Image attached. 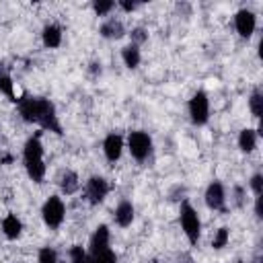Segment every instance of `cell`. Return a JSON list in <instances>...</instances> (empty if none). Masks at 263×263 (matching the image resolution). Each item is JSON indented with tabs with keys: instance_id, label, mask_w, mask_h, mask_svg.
<instances>
[{
	"instance_id": "6da1fadb",
	"label": "cell",
	"mask_w": 263,
	"mask_h": 263,
	"mask_svg": "<svg viewBox=\"0 0 263 263\" xmlns=\"http://www.w3.org/2000/svg\"><path fill=\"white\" fill-rule=\"evenodd\" d=\"M23 162L29 179L33 183H41L45 177V162H43V144H41V132L31 136L25 142L23 148Z\"/></svg>"
},
{
	"instance_id": "7a4b0ae2",
	"label": "cell",
	"mask_w": 263,
	"mask_h": 263,
	"mask_svg": "<svg viewBox=\"0 0 263 263\" xmlns=\"http://www.w3.org/2000/svg\"><path fill=\"white\" fill-rule=\"evenodd\" d=\"M179 222H181V228L185 232V236L189 238L191 245H197L199 240V234H201V222H199V216L195 212V208L183 199L181 201V208H179Z\"/></svg>"
},
{
	"instance_id": "3957f363",
	"label": "cell",
	"mask_w": 263,
	"mask_h": 263,
	"mask_svg": "<svg viewBox=\"0 0 263 263\" xmlns=\"http://www.w3.org/2000/svg\"><path fill=\"white\" fill-rule=\"evenodd\" d=\"M35 123L41 125V129H49L58 136H62V123L58 119V113H55V105L45 99V97H39L37 101V115H35Z\"/></svg>"
},
{
	"instance_id": "277c9868",
	"label": "cell",
	"mask_w": 263,
	"mask_h": 263,
	"mask_svg": "<svg viewBox=\"0 0 263 263\" xmlns=\"http://www.w3.org/2000/svg\"><path fill=\"white\" fill-rule=\"evenodd\" d=\"M64 216H66V205H64L62 197L49 195V197L45 199L43 208H41V218H43L45 226H49V228H53V230L60 228L62 222H64Z\"/></svg>"
},
{
	"instance_id": "5b68a950",
	"label": "cell",
	"mask_w": 263,
	"mask_h": 263,
	"mask_svg": "<svg viewBox=\"0 0 263 263\" xmlns=\"http://www.w3.org/2000/svg\"><path fill=\"white\" fill-rule=\"evenodd\" d=\"M127 148H129V154L138 162H144L152 154V138L148 136V132H142V129L129 132V136H127Z\"/></svg>"
},
{
	"instance_id": "8992f818",
	"label": "cell",
	"mask_w": 263,
	"mask_h": 263,
	"mask_svg": "<svg viewBox=\"0 0 263 263\" xmlns=\"http://www.w3.org/2000/svg\"><path fill=\"white\" fill-rule=\"evenodd\" d=\"M189 117L195 125H203L210 119V99L203 90H197L191 99H189Z\"/></svg>"
},
{
	"instance_id": "52a82bcc",
	"label": "cell",
	"mask_w": 263,
	"mask_h": 263,
	"mask_svg": "<svg viewBox=\"0 0 263 263\" xmlns=\"http://www.w3.org/2000/svg\"><path fill=\"white\" fill-rule=\"evenodd\" d=\"M84 193H86L88 203H92V205L101 203V201L107 197V193H109V183H107V179H105V177H99V175L90 177V179L86 181V185H84Z\"/></svg>"
},
{
	"instance_id": "ba28073f",
	"label": "cell",
	"mask_w": 263,
	"mask_h": 263,
	"mask_svg": "<svg viewBox=\"0 0 263 263\" xmlns=\"http://www.w3.org/2000/svg\"><path fill=\"white\" fill-rule=\"evenodd\" d=\"M234 27H236V33L245 39H249L253 33H255V27H257V18H255V12L249 10V8H240L236 14H234Z\"/></svg>"
},
{
	"instance_id": "9c48e42d",
	"label": "cell",
	"mask_w": 263,
	"mask_h": 263,
	"mask_svg": "<svg viewBox=\"0 0 263 263\" xmlns=\"http://www.w3.org/2000/svg\"><path fill=\"white\" fill-rule=\"evenodd\" d=\"M205 205L210 210H224L226 205V191L220 181H212L205 189Z\"/></svg>"
},
{
	"instance_id": "30bf717a",
	"label": "cell",
	"mask_w": 263,
	"mask_h": 263,
	"mask_svg": "<svg viewBox=\"0 0 263 263\" xmlns=\"http://www.w3.org/2000/svg\"><path fill=\"white\" fill-rule=\"evenodd\" d=\"M103 152H105V158L109 162H117L121 158V152H123V138H121V134L111 132L105 138V142H103Z\"/></svg>"
},
{
	"instance_id": "8fae6325",
	"label": "cell",
	"mask_w": 263,
	"mask_h": 263,
	"mask_svg": "<svg viewBox=\"0 0 263 263\" xmlns=\"http://www.w3.org/2000/svg\"><path fill=\"white\" fill-rule=\"evenodd\" d=\"M105 249H109V228H107L105 224H101V226L95 228V232H92V236H90L88 255L92 257V255H97V253H101V251H105Z\"/></svg>"
},
{
	"instance_id": "7c38bea8",
	"label": "cell",
	"mask_w": 263,
	"mask_h": 263,
	"mask_svg": "<svg viewBox=\"0 0 263 263\" xmlns=\"http://www.w3.org/2000/svg\"><path fill=\"white\" fill-rule=\"evenodd\" d=\"M99 33H101V37H105V39H119V37L125 35V27H123V23H121L119 18H107V21L101 25Z\"/></svg>"
},
{
	"instance_id": "4fadbf2b",
	"label": "cell",
	"mask_w": 263,
	"mask_h": 263,
	"mask_svg": "<svg viewBox=\"0 0 263 263\" xmlns=\"http://www.w3.org/2000/svg\"><path fill=\"white\" fill-rule=\"evenodd\" d=\"M58 185H60V189H62L66 195H72V193L78 191V187H80V179H78V175H76L74 171H68V168H66V171L60 173Z\"/></svg>"
},
{
	"instance_id": "5bb4252c",
	"label": "cell",
	"mask_w": 263,
	"mask_h": 263,
	"mask_svg": "<svg viewBox=\"0 0 263 263\" xmlns=\"http://www.w3.org/2000/svg\"><path fill=\"white\" fill-rule=\"evenodd\" d=\"M115 222L121 228H127L134 222V205H132V201L123 199V201L117 203V208H115Z\"/></svg>"
},
{
	"instance_id": "9a60e30c",
	"label": "cell",
	"mask_w": 263,
	"mask_h": 263,
	"mask_svg": "<svg viewBox=\"0 0 263 263\" xmlns=\"http://www.w3.org/2000/svg\"><path fill=\"white\" fill-rule=\"evenodd\" d=\"M41 39H43V45L53 49V47H60L62 43V29L58 25H45L43 27V33H41Z\"/></svg>"
},
{
	"instance_id": "2e32d148",
	"label": "cell",
	"mask_w": 263,
	"mask_h": 263,
	"mask_svg": "<svg viewBox=\"0 0 263 263\" xmlns=\"http://www.w3.org/2000/svg\"><path fill=\"white\" fill-rule=\"evenodd\" d=\"M2 232H4L6 238L14 240V238H18L21 232H23V222H21L14 214H8V216L2 220Z\"/></svg>"
},
{
	"instance_id": "e0dca14e",
	"label": "cell",
	"mask_w": 263,
	"mask_h": 263,
	"mask_svg": "<svg viewBox=\"0 0 263 263\" xmlns=\"http://www.w3.org/2000/svg\"><path fill=\"white\" fill-rule=\"evenodd\" d=\"M257 138H259L257 129H251V127L240 129V134H238V148L242 152H247V154L253 152L257 148Z\"/></svg>"
},
{
	"instance_id": "ac0fdd59",
	"label": "cell",
	"mask_w": 263,
	"mask_h": 263,
	"mask_svg": "<svg viewBox=\"0 0 263 263\" xmlns=\"http://www.w3.org/2000/svg\"><path fill=\"white\" fill-rule=\"evenodd\" d=\"M121 60H123V64L129 68V70H134V68H138L140 66V60H142V55H140V49L136 47V45H125L123 49H121Z\"/></svg>"
},
{
	"instance_id": "d6986e66",
	"label": "cell",
	"mask_w": 263,
	"mask_h": 263,
	"mask_svg": "<svg viewBox=\"0 0 263 263\" xmlns=\"http://www.w3.org/2000/svg\"><path fill=\"white\" fill-rule=\"evenodd\" d=\"M249 107H251L253 117H257V119H259V117L263 115V92H261V88H255V90L251 92Z\"/></svg>"
},
{
	"instance_id": "ffe728a7",
	"label": "cell",
	"mask_w": 263,
	"mask_h": 263,
	"mask_svg": "<svg viewBox=\"0 0 263 263\" xmlns=\"http://www.w3.org/2000/svg\"><path fill=\"white\" fill-rule=\"evenodd\" d=\"M0 92L2 95H6L10 101H14L16 103V95H14V82H12V78L0 68Z\"/></svg>"
},
{
	"instance_id": "44dd1931",
	"label": "cell",
	"mask_w": 263,
	"mask_h": 263,
	"mask_svg": "<svg viewBox=\"0 0 263 263\" xmlns=\"http://www.w3.org/2000/svg\"><path fill=\"white\" fill-rule=\"evenodd\" d=\"M228 238H230V230H228L226 226H222V228L216 230V234H214V238H212V247H214V249H222V247H226Z\"/></svg>"
},
{
	"instance_id": "7402d4cb",
	"label": "cell",
	"mask_w": 263,
	"mask_h": 263,
	"mask_svg": "<svg viewBox=\"0 0 263 263\" xmlns=\"http://www.w3.org/2000/svg\"><path fill=\"white\" fill-rule=\"evenodd\" d=\"M70 261L72 263H90V255L80 247V245H74L70 249Z\"/></svg>"
},
{
	"instance_id": "603a6c76",
	"label": "cell",
	"mask_w": 263,
	"mask_h": 263,
	"mask_svg": "<svg viewBox=\"0 0 263 263\" xmlns=\"http://www.w3.org/2000/svg\"><path fill=\"white\" fill-rule=\"evenodd\" d=\"M90 263H117V255H115V253L111 251V247H109V249H105V251L92 255V257H90Z\"/></svg>"
},
{
	"instance_id": "cb8c5ba5",
	"label": "cell",
	"mask_w": 263,
	"mask_h": 263,
	"mask_svg": "<svg viewBox=\"0 0 263 263\" xmlns=\"http://www.w3.org/2000/svg\"><path fill=\"white\" fill-rule=\"evenodd\" d=\"M37 259H39V263H58V253L51 247H41Z\"/></svg>"
},
{
	"instance_id": "d4e9b609",
	"label": "cell",
	"mask_w": 263,
	"mask_h": 263,
	"mask_svg": "<svg viewBox=\"0 0 263 263\" xmlns=\"http://www.w3.org/2000/svg\"><path fill=\"white\" fill-rule=\"evenodd\" d=\"M115 8V2H111V0H103V2H92V10L99 14V16H105V14H109L111 10Z\"/></svg>"
},
{
	"instance_id": "484cf974",
	"label": "cell",
	"mask_w": 263,
	"mask_h": 263,
	"mask_svg": "<svg viewBox=\"0 0 263 263\" xmlns=\"http://www.w3.org/2000/svg\"><path fill=\"white\" fill-rule=\"evenodd\" d=\"M129 37H132V45H142L144 41H148V33H146V29H142V27H136V29H132V33H129Z\"/></svg>"
},
{
	"instance_id": "4316f807",
	"label": "cell",
	"mask_w": 263,
	"mask_h": 263,
	"mask_svg": "<svg viewBox=\"0 0 263 263\" xmlns=\"http://www.w3.org/2000/svg\"><path fill=\"white\" fill-rule=\"evenodd\" d=\"M251 189H253L255 197L261 195V191H263V177H261V173H255V175L251 177Z\"/></svg>"
},
{
	"instance_id": "83f0119b",
	"label": "cell",
	"mask_w": 263,
	"mask_h": 263,
	"mask_svg": "<svg viewBox=\"0 0 263 263\" xmlns=\"http://www.w3.org/2000/svg\"><path fill=\"white\" fill-rule=\"evenodd\" d=\"M117 6H119V8H123L125 12H132V10H136V8H138V2H129V0H119V2H117Z\"/></svg>"
},
{
	"instance_id": "f1b7e54d",
	"label": "cell",
	"mask_w": 263,
	"mask_h": 263,
	"mask_svg": "<svg viewBox=\"0 0 263 263\" xmlns=\"http://www.w3.org/2000/svg\"><path fill=\"white\" fill-rule=\"evenodd\" d=\"M234 195H236V197H234L236 205H238V208H242V203H245V197H242V187H238V185H236V187H234Z\"/></svg>"
},
{
	"instance_id": "f546056e",
	"label": "cell",
	"mask_w": 263,
	"mask_h": 263,
	"mask_svg": "<svg viewBox=\"0 0 263 263\" xmlns=\"http://www.w3.org/2000/svg\"><path fill=\"white\" fill-rule=\"evenodd\" d=\"M177 263H193V257H191L189 253H181V255L177 257Z\"/></svg>"
},
{
	"instance_id": "4dcf8cb0",
	"label": "cell",
	"mask_w": 263,
	"mask_h": 263,
	"mask_svg": "<svg viewBox=\"0 0 263 263\" xmlns=\"http://www.w3.org/2000/svg\"><path fill=\"white\" fill-rule=\"evenodd\" d=\"M255 216L257 218H261L263 214H261V195L259 197H255Z\"/></svg>"
},
{
	"instance_id": "1f68e13d",
	"label": "cell",
	"mask_w": 263,
	"mask_h": 263,
	"mask_svg": "<svg viewBox=\"0 0 263 263\" xmlns=\"http://www.w3.org/2000/svg\"><path fill=\"white\" fill-rule=\"evenodd\" d=\"M90 72H92V74H101V64H99V62H92V64H90Z\"/></svg>"
},
{
	"instance_id": "d6a6232c",
	"label": "cell",
	"mask_w": 263,
	"mask_h": 263,
	"mask_svg": "<svg viewBox=\"0 0 263 263\" xmlns=\"http://www.w3.org/2000/svg\"><path fill=\"white\" fill-rule=\"evenodd\" d=\"M253 263H261V257H259V255H257V257H255V261H253Z\"/></svg>"
},
{
	"instance_id": "836d02e7",
	"label": "cell",
	"mask_w": 263,
	"mask_h": 263,
	"mask_svg": "<svg viewBox=\"0 0 263 263\" xmlns=\"http://www.w3.org/2000/svg\"><path fill=\"white\" fill-rule=\"evenodd\" d=\"M234 263H245V261H240V259H238V261H234Z\"/></svg>"
},
{
	"instance_id": "e575fe53",
	"label": "cell",
	"mask_w": 263,
	"mask_h": 263,
	"mask_svg": "<svg viewBox=\"0 0 263 263\" xmlns=\"http://www.w3.org/2000/svg\"><path fill=\"white\" fill-rule=\"evenodd\" d=\"M0 164H2V156H0Z\"/></svg>"
}]
</instances>
